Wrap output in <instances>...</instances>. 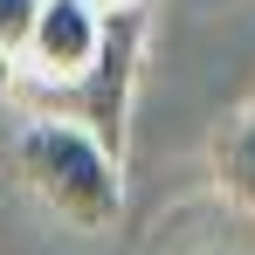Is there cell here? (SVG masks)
<instances>
[{
  "label": "cell",
  "instance_id": "cell-4",
  "mask_svg": "<svg viewBox=\"0 0 255 255\" xmlns=\"http://www.w3.org/2000/svg\"><path fill=\"white\" fill-rule=\"evenodd\" d=\"M214 172H221V186L255 214V111H249L235 131H221V145H214Z\"/></svg>",
  "mask_w": 255,
  "mask_h": 255
},
{
  "label": "cell",
  "instance_id": "cell-2",
  "mask_svg": "<svg viewBox=\"0 0 255 255\" xmlns=\"http://www.w3.org/2000/svg\"><path fill=\"white\" fill-rule=\"evenodd\" d=\"M138 48H145V7H125V14H104V42H97V62H90L76 83L55 90L62 118L90 125L111 152L125 145V97H131V69H138Z\"/></svg>",
  "mask_w": 255,
  "mask_h": 255
},
{
  "label": "cell",
  "instance_id": "cell-6",
  "mask_svg": "<svg viewBox=\"0 0 255 255\" xmlns=\"http://www.w3.org/2000/svg\"><path fill=\"white\" fill-rule=\"evenodd\" d=\"M97 14H125V7H145V0H90Z\"/></svg>",
  "mask_w": 255,
  "mask_h": 255
},
{
  "label": "cell",
  "instance_id": "cell-5",
  "mask_svg": "<svg viewBox=\"0 0 255 255\" xmlns=\"http://www.w3.org/2000/svg\"><path fill=\"white\" fill-rule=\"evenodd\" d=\"M35 7H42V0H0V55H7V62H21L28 28H35Z\"/></svg>",
  "mask_w": 255,
  "mask_h": 255
},
{
  "label": "cell",
  "instance_id": "cell-1",
  "mask_svg": "<svg viewBox=\"0 0 255 255\" xmlns=\"http://www.w3.org/2000/svg\"><path fill=\"white\" fill-rule=\"evenodd\" d=\"M14 159H21V179L42 193L48 207L62 214L69 228H111L125 214V179H118V152L97 138L76 118H28L21 138H14Z\"/></svg>",
  "mask_w": 255,
  "mask_h": 255
},
{
  "label": "cell",
  "instance_id": "cell-3",
  "mask_svg": "<svg viewBox=\"0 0 255 255\" xmlns=\"http://www.w3.org/2000/svg\"><path fill=\"white\" fill-rule=\"evenodd\" d=\"M97 42H104V14L90 0H42L21 62H28V76L42 90H62V83H76L97 62Z\"/></svg>",
  "mask_w": 255,
  "mask_h": 255
}]
</instances>
